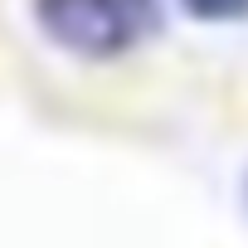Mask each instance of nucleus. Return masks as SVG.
I'll use <instances>...</instances> for the list:
<instances>
[{"mask_svg": "<svg viewBox=\"0 0 248 248\" xmlns=\"http://www.w3.org/2000/svg\"><path fill=\"white\" fill-rule=\"evenodd\" d=\"M180 10L195 25H238L248 20V0H180Z\"/></svg>", "mask_w": 248, "mask_h": 248, "instance_id": "nucleus-2", "label": "nucleus"}, {"mask_svg": "<svg viewBox=\"0 0 248 248\" xmlns=\"http://www.w3.org/2000/svg\"><path fill=\"white\" fill-rule=\"evenodd\" d=\"M30 20L59 54L112 63L161 34V0H30Z\"/></svg>", "mask_w": 248, "mask_h": 248, "instance_id": "nucleus-1", "label": "nucleus"}, {"mask_svg": "<svg viewBox=\"0 0 248 248\" xmlns=\"http://www.w3.org/2000/svg\"><path fill=\"white\" fill-rule=\"evenodd\" d=\"M243 190H248V185H243Z\"/></svg>", "mask_w": 248, "mask_h": 248, "instance_id": "nucleus-3", "label": "nucleus"}]
</instances>
